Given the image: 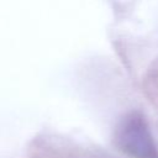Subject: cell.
Here are the masks:
<instances>
[{
	"mask_svg": "<svg viewBox=\"0 0 158 158\" xmlns=\"http://www.w3.org/2000/svg\"><path fill=\"white\" fill-rule=\"evenodd\" d=\"M115 142L122 152L133 158H158V149L151 131L139 115H130L120 123Z\"/></svg>",
	"mask_w": 158,
	"mask_h": 158,
	"instance_id": "6da1fadb",
	"label": "cell"
}]
</instances>
